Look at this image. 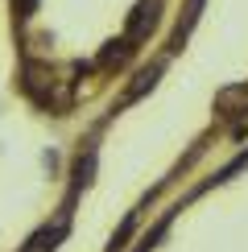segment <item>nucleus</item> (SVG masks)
Here are the masks:
<instances>
[{"mask_svg":"<svg viewBox=\"0 0 248 252\" xmlns=\"http://www.w3.org/2000/svg\"><path fill=\"white\" fill-rule=\"evenodd\" d=\"M66 223H70V211H62L54 223L37 227V232L25 240V248H21V252H58V244L66 240Z\"/></svg>","mask_w":248,"mask_h":252,"instance_id":"nucleus-1","label":"nucleus"},{"mask_svg":"<svg viewBox=\"0 0 248 252\" xmlns=\"http://www.w3.org/2000/svg\"><path fill=\"white\" fill-rule=\"evenodd\" d=\"M95 149H83L75 157V170H70V194H79V190H87L91 186V178H95Z\"/></svg>","mask_w":248,"mask_h":252,"instance_id":"nucleus-6","label":"nucleus"},{"mask_svg":"<svg viewBox=\"0 0 248 252\" xmlns=\"http://www.w3.org/2000/svg\"><path fill=\"white\" fill-rule=\"evenodd\" d=\"M165 227H170V215H165V219H161V223H157V227H153V232H149V236H145V240H141V248H137V252H149V248H157V240L165 236Z\"/></svg>","mask_w":248,"mask_h":252,"instance_id":"nucleus-9","label":"nucleus"},{"mask_svg":"<svg viewBox=\"0 0 248 252\" xmlns=\"http://www.w3.org/2000/svg\"><path fill=\"white\" fill-rule=\"evenodd\" d=\"M132 50H137V46H132L128 37H120V41H108V46L99 50V66H124V62L132 58Z\"/></svg>","mask_w":248,"mask_h":252,"instance_id":"nucleus-7","label":"nucleus"},{"mask_svg":"<svg viewBox=\"0 0 248 252\" xmlns=\"http://www.w3.org/2000/svg\"><path fill=\"white\" fill-rule=\"evenodd\" d=\"M157 79H161V62H149V66H141L137 75H132L128 91H124V103H137L141 95H149V91L157 87Z\"/></svg>","mask_w":248,"mask_h":252,"instance_id":"nucleus-4","label":"nucleus"},{"mask_svg":"<svg viewBox=\"0 0 248 252\" xmlns=\"http://www.w3.org/2000/svg\"><path fill=\"white\" fill-rule=\"evenodd\" d=\"M132 227H137V215H128V219H124V223L116 227V236H112L108 252H124V244H128V236H132Z\"/></svg>","mask_w":248,"mask_h":252,"instance_id":"nucleus-8","label":"nucleus"},{"mask_svg":"<svg viewBox=\"0 0 248 252\" xmlns=\"http://www.w3.org/2000/svg\"><path fill=\"white\" fill-rule=\"evenodd\" d=\"M153 25H157V0H141V4L128 13V21H124V37L141 41V37L153 33Z\"/></svg>","mask_w":248,"mask_h":252,"instance_id":"nucleus-2","label":"nucleus"},{"mask_svg":"<svg viewBox=\"0 0 248 252\" xmlns=\"http://www.w3.org/2000/svg\"><path fill=\"white\" fill-rule=\"evenodd\" d=\"M215 112H223V116H240V112H248V83L219 87L215 91Z\"/></svg>","mask_w":248,"mask_h":252,"instance_id":"nucleus-3","label":"nucleus"},{"mask_svg":"<svg viewBox=\"0 0 248 252\" xmlns=\"http://www.w3.org/2000/svg\"><path fill=\"white\" fill-rule=\"evenodd\" d=\"M37 13V0H13V21H29Z\"/></svg>","mask_w":248,"mask_h":252,"instance_id":"nucleus-10","label":"nucleus"},{"mask_svg":"<svg viewBox=\"0 0 248 252\" xmlns=\"http://www.w3.org/2000/svg\"><path fill=\"white\" fill-rule=\"evenodd\" d=\"M199 13H203V0H186V13H182V21L174 25V33H170V54H178V50L186 46L190 29L199 25Z\"/></svg>","mask_w":248,"mask_h":252,"instance_id":"nucleus-5","label":"nucleus"}]
</instances>
